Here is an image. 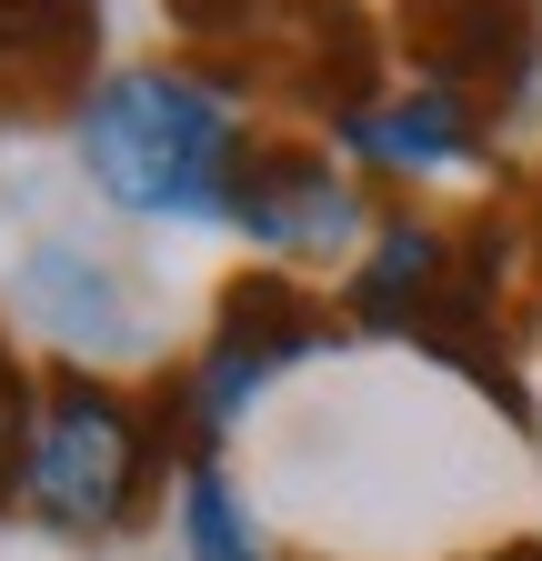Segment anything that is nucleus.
Masks as SVG:
<instances>
[{
    "mask_svg": "<svg viewBox=\"0 0 542 561\" xmlns=\"http://www.w3.org/2000/svg\"><path fill=\"white\" fill-rule=\"evenodd\" d=\"M372 70H382V31L352 0H261L251 21V81H271L302 111L352 121L372 101Z\"/></svg>",
    "mask_w": 542,
    "mask_h": 561,
    "instance_id": "nucleus-4",
    "label": "nucleus"
},
{
    "mask_svg": "<svg viewBox=\"0 0 542 561\" xmlns=\"http://www.w3.org/2000/svg\"><path fill=\"white\" fill-rule=\"evenodd\" d=\"M181 541H191V561H271L251 512H241V491L212 461H191V481H181Z\"/></svg>",
    "mask_w": 542,
    "mask_h": 561,
    "instance_id": "nucleus-11",
    "label": "nucleus"
},
{
    "mask_svg": "<svg viewBox=\"0 0 542 561\" xmlns=\"http://www.w3.org/2000/svg\"><path fill=\"white\" fill-rule=\"evenodd\" d=\"M452 271H462V241L402 210V221L372 231V251H362V271H352V321H362V331H402V341H413V331L432 321V301L452 291Z\"/></svg>",
    "mask_w": 542,
    "mask_h": 561,
    "instance_id": "nucleus-9",
    "label": "nucleus"
},
{
    "mask_svg": "<svg viewBox=\"0 0 542 561\" xmlns=\"http://www.w3.org/2000/svg\"><path fill=\"white\" fill-rule=\"evenodd\" d=\"M532 261H542V201H532Z\"/></svg>",
    "mask_w": 542,
    "mask_h": 561,
    "instance_id": "nucleus-13",
    "label": "nucleus"
},
{
    "mask_svg": "<svg viewBox=\"0 0 542 561\" xmlns=\"http://www.w3.org/2000/svg\"><path fill=\"white\" fill-rule=\"evenodd\" d=\"M232 221L282 261H331V251L362 241V191L312 140H251L241 181H232Z\"/></svg>",
    "mask_w": 542,
    "mask_h": 561,
    "instance_id": "nucleus-5",
    "label": "nucleus"
},
{
    "mask_svg": "<svg viewBox=\"0 0 542 561\" xmlns=\"http://www.w3.org/2000/svg\"><path fill=\"white\" fill-rule=\"evenodd\" d=\"M21 411H31V381L11 371V362H0V512H11V491H21Z\"/></svg>",
    "mask_w": 542,
    "mask_h": 561,
    "instance_id": "nucleus-12",
    "label": "nucleus"
},
{
    "mask_svg": "<svg viewBox=\"0 0 542 561\" xmlns=\"http://www.w3.org/2000/svg\"><path fill=\"white\" fill-rule=\"evenodd\" d=\"M21 311H31L60 351H121V341H131L121 280H111V261H91L81 241H41V251L21 261Z\"/></svg>",
    "mask_w": 542,
    "mask_h": 561,
    "instance_id": "nucleus-10",
    "label": "nucleus"
},
{
    "mask_svg": "<svg viewBox=\"0 0 542 561\" xmlns=\"http://www.w3.org/2000/svg\"><path fill=\"white\" fill-rule=\"evenodd\" d=\"M161 442L151 421L131 411L121 391H101L91 371H60L41 401V432L21 451V491L60 522V531H121L142 512V481H151Z\"/></svg>",
    "mask_w": 542,
    "mask_h": 561,
    "instance_id": "nucleus-2",
    "label": "nucleus"
},
{
    "mask_svg": "<svg viewBox=\"0 0 542 561\" xmlns=\"http://www.w3.org/2000/svg\"><path fill=\"white\" fill-rule=\"evenodd\" d=\"M241 151L251 140H241L232 101L191 70H121L81 101V171L121 210H171V221L232 210Z\"/></svg>",
    "mask_w": 542,
    "mask_h": 561,
    "instance_id": "nucleus-1",
    "label": "nucleus"
},
{
    "mask_svg": "<svg viewBox=\"0 0 542 561\" xmlns=\"http://www.w3.org/2000/svg\"><path fill=\"white\" fill-rule=\"evenodd\" d=\"M342 130V151L372 161V171H472L493 151V111L483 101H462V91H402V101H362L352 121H331Z\"/></svg>",
    "mask_w": 542,
    "mask_h": 561,
    "instance_id": "nucleus-7",
    "label": "nucleus"
},
{
    "mask_svg": "<svg viewBox=\"0 0 542 561\" xmlns=\"http://www.w3.org/2000/svg\"><path fill=\"white\" fill-rule=\"evenodd\" d=\"M402 41L432 91L462 101H512L532 81V41H542V0H402Z\"/></svg>",
    "mask_w": 542,
    "mask_h": 561,
    "instance_id": "nucleus-6",
    "label": "nucleus"
},
{
    "mask_svg": "<svg viewBox=\"0 0 542 561\" xmlns=\"http://www.w3.org/2000/svg\"><path fill=\"white\" fill-rule=\"evenodd\" d=\"M321 341H331V311L302 291V280H282V271L232 280V291H222V321H212V351H201V371H191V421H201V432H222L271 371L312 362Z\"/></svg>",
    "mask_w": 542,
    "mask_h": 561,
    "instance_id": "nucleus-3",
    "label": "nucleus"
},
{
    "mask_svg": "<svg viewBox=\"0 0 542 561\" xmlns=\"http://www.w3.org/2000/svg\"><path fill=\"white\" fill-rule=\"evenodd\" d=\"M101 0H0V101L11 111H60L91 70Z\"/></svg>",
    "mask_w": 542,
    "mask_h": 561,
    "instance_id": "nucleus-8",
    "label": "nucleus"
}]
</instances>
